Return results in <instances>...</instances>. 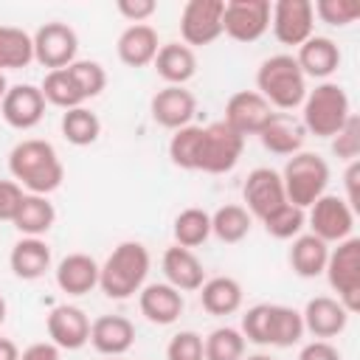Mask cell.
I'll return each instance as SVG.
<instances>
[{
	"mask_svg": "<svg viewBox=\"0 0 360 360\" xmlns=\"http://www.w3.org/2000/svg\"><path fill=\"white\" fill-rule=\"evenodd\" d=\"M8 174L11 180L25 188V194L48 197L65 180V166L53 149V143L42 138H25L11 146L8 152Z\"/></svg>",
	"mask_w": 360,
	"mask_h": 360,
	"instance_id": "6da1fadb",
	"label": "cell"
},
{
	"mask_svg": "<svg viewBox=\"0 0 360 360\" xmlns=\"http://www.w3.org/2000/svg\"><path fill=\"white\" fill-rule=\"evenodd\" d=\"M149 264H152V259H149L146 245H141L135 239L115 245L112 253L104 259V264H98L101 292L112 301H127V298L138 295L141 287L146 284Z\"/></svg>",
	"mask_w": 360,
	"mask_h": 360,
	"instance_id": "7a4b0ae2",
	"label": "cell"
},
{
	"mask_svg": "<svg viewBox=\"0 0 360 360\" xmlns=\"http://www.w3.org/2000/svg\"><path fill=\"white\" fill-rule=\"evenodd\" d=\"M256 93L278 112H290L307 98V76L292 53H276L256 70Z\"/></svg>",
	"mask_w": 360,
	"mask_h": 360,
	"instance_id": "3957f363",
	"label": "cell"
},
{
	"mask_svg": "<svg viewBox=\"0 0 360 360\" xmlns=\"http://www.w3.org/2000/svg\"><path fill=\"white\" fill-rule=\"evenodd\" d=\"M301 107H304L301 124L307 135H315V138H332L352 115L349 93L338 82H321L315 90H307V98Z\"/></svg>",
	"mask_w": 360,
	"mask_h": 360,
	"instance_id": "277c9868",
	"label": "cell"
},
{
	"mask_svg": "<svg viewBox=\"0 0 360 360\" xmlns=\"http://www.w3.org/2000/svg\"><path fill=\"white\" fill-rule=\"evenodd\" d=\"M281 174V183H284V194H287V202L298 205V208H309L318 197L326 194V186H329V163L315 155V152H295L287 158L284 163V172Z\"/></svg>",
	"mask_w": 360,
	"mask_h": 360,
	"instance_id": "5b68a950",
	"label": "cell"
},
{
	"mask_svg": "<svg viewBox=\"0 0 360 360\" xmlns=\"http://www.w3.org/2000/svg\"><path fill=\"white\" fill-rule=\"evenodd\" d=\"M329 287L338 292V301L352 312L360 309V239L349 236L338 242V248L329 250L326 267H323Z\"/></svg>",
	"mask_w": 360,
	"mask_h": 360,
	"instance_id": "8992f818",
	"label": "cell"
},
{
	"mask_svg": "<svg viewBox=\"0 0 360 360\" xmlns=\"http://www.w3.org/2000/svg\"><path fill=\"white\" fill-rule=\"evenodd\" d=\"M245 149V138L231 129L225 121H214L202 127L200 135V152H197V172L205 174H225L231 172Z\"/></svg>",
	"mask_w": 360,
	"mask_h": 360,
	"instance_id": "52a82bcc",
	"label": "cell"
},
{
	"mask_svg": "<svg viewBox=\"0 0 360 360\" xmlns=\"http://www.w3.org/2000/svg\"><path fill=\"white\" fill-rule=\"evenodd\" d=\"M307 225L312 228L318 239L329 242H343L354 231V208L338 197V194H323L307 208Z\"/></svg>",
	"mask_w": 360,
	"mask_h": 360,
	"instance_id": "ba28073f",
	"label": "cell"
},
{
	"mask_svg": "<svg viewBox=\"0 0 360 360\" xmlns=\"http://www.w3.org/2000/svg\"><path fill=\"white\" fill-rule=\"evenodd\" d=\"M34 39V62H39L48 70H62L76 62L79 53V37L68 22L51 20L37 28Z\"/></svg>",
	"mask_w": 360,
	"mask_h": 360,
	"instance_id": "9c48e42d",
	"label": "cell"
},
{
	"mask_svg": "<svg viewBox=\"0 0 360 360\" xmlns=\"http://www.w3.org/2000/svg\"><path fill=\"white\" fill-rule=\"evenodd\" d=\"M270 28V0H228L222 8V34L233 42H256Z\"/></svg>",
	"mask_w": 360,
	"mask_h": 360,
	"instance_id": "30bf717a",
	"label": "cell"
},
{
	"mask_svg": "<svg viewBox=\"0 0 360 360\" xmlns=\"http://www.w3.org/2000/svg\"><path fill=\"white\" fill-rule=\"evenodd\" d=\"M222 8L225 0H188L180 11V37L191 51L197 45H211L222 37Z\"/></svg>",
	"mask_w": 360,
	"mask_h": 360,
	"instance_id": "8fae6325",
	"label": "cell"
},
{
	"mask_svg": "<svg viewBox=\"0 0 360 360\" xmlns=\"http://www.w3.org/2000/svg\"><path fill=\"white\" fill-rule=\"evenodd\" d=\"M270 28L281 45L301 48L315 34V14L309 0H276L270 6Z\"/></svg>",
	"mask_w": 360,
	"mask_h": 360,
	"instance_id": "7c38bea8",
	"label": "cell"
},
{
	"mask_svg": "<svg viewBox=\"0 0 360 360\" xmlns=\"http://www.w3.org/2000/svg\"><path fill=\"white\" fill-rule=\"evenodd\" d=\"M0 115L11 129H34L42 115H45V98L37 84H8L3 101H0Z\"/></svg>",
	"mask_w": 360,
	"mask_h": 360,
	"instance_id": "4fadbf2b",
	"label": "cell"
},
{
	"mask_svg": "<svg viewBox=\"0 0 360 360\" xmlns=\"http://www.w3.org/2000/svg\"><path fill=\"white\" fill-rule=\"evenodd\" d=\"M242 197H245V208L250 217H259L264 219L270 211H276L278 205L287 202V194H284V183H281V174L270 166H259L253 169L248 177H245V186H242Z\"/></svg>",
	"mask_w": 360,
	"mask_h": 360,
	"instance_id": "5bb4252c",
	"label": "cell"
},
{
	"mask_svg": "<svg viewBox=\"0 0 360 360\" xmlns=\"http://www.w3.org/2000/svg\"><path fill=\"white\" fill-rule=\"evenodd\" d=\"M149 112L152 121L163 129H183L191 124L194 112H197V98L191 90L177 87V84H166L163 90H158L149 101Z\"/></svg>",
	"mask_w": 360,
	"mask_h": 360,
	"instance_id": "9a60e30c",
	"label": "cell"
},
{
	"mask_svg": "<svg viewBox=\"0 0 360 360\" xmlns=\"http://www.w3.org/2000/svg\"><path fill=\"white\" fill-rule=\"evenodd\" d=\"M273 107L256 93V90H239V93H233L231 98H228V104H225V124L231 127V129H236L242 138H248V135H259L262 132V127L273 118Z\"/></svg>",
	"mask_w": 360,
	"mask_h": 360,
	"instance_id": "2e32d148",
	"label": "cell"
},
{
	"mask_svg": "<svg viewBox=\"0 0 360 360\" xmlns=\"http://www.w3.org/2000/svg\"><path fill=\"white\" fill-rule=\"evenodd\" d=\"M48 338L53 346L76 352L84 343H90V318L84 315V309L73 307V304H59L48 312Z\"/></svg>",
	"mask_w": 360,
	"mask_h": 360,
	"instance_id": "e0dca14e",
	"label": "cell"
},
{
	"mask_svg": "<svg viewBox=\"0 0 360 360\" xmlns=\"http://www.w3.org/2000/svg\"><path fill=\"white\" fill-rule=\"evenodd\" d=\"M301 318H304V332L315 335L318 340H329V338H338L346 329L349 309L332 295H315V298L307 301Z\"/></svg>",
	"mask_w": 360,
	"mask_h": 360,
	"instance_id": "ac0fdd59",
	"label": "cell"
},
{
	"mask_svg": "<svg viewBox=\"0 0 360 360\" xmlns=\"http://www.w3.org/2000/svg\"><path fill=\"white\" fill-rule=\"evenodd\" d=\"M138 307H141V315L149 321V323H158V326H169L174 323L180 315H183V292L174 290L172 284L166 281H155V284H143L141 292H138Z\"/></svg>",
	"mask_w": 360,
	"mask_h": 360,
	"instance_id": "d6986e66",
	"label": "cell"
},
{
	"mask_svg": "<svg viewBox=\"0 0 360 360\" xmlns=\"http://www.w3.org/2000/svg\"><path fill=\"white\" fill-rule=\"evenodd\" d=\"M90 343L104 357H121L135 343V323L124 315H98L90 321Z\"/></svg>",
	"mask_w": 360,
	"mask_h": 360,
	"instance_id": "ffe728a7",
	"label": "cell"
},
{
	"mask_svg": "<svg viewBox=\"0 0 360 360\" xmlns=\"http://www.w3.org/2000/svg\"><path fill=\"white\" fill-rule=\"evenodd\" d=\"M160 267H163L166 284H172L180 292H194L205 281V267L197 259V253L188 250V248H180V245L166 248V253L160 259Z\"/></svg>",
	"mask_w": 360,
	"mask_h": 360,
	"instance_id": "44dd1931",
	"label": "cell"
},
{
	"mask_svg": "<svg viewBox=\"0 0 360 360\" xmlns=\"http://www.w3.org/2000/svg\"><path fill=\"white\" fill-rule=\"evenodd\" d=\"M115 51H118V59L127 65V68H146L155 62L158 51H160V39H158V31L149 25V22H135V25H127L115 42Z\"/></svg>",
	"mask_w": 360,
	"mask_h": 360,
	"instance_id": "7402d4cb",
	"label": "cell"
},
{
	"mask_svg": "<svg viewBox=\"0 0 360 360\" xmlns=\"http://www.w3.org/2000/svg\"><path fill=\"white\" fill-rule=\"evenodd\" d=\"M259 141L267 152L290 158V155L301 152V146L307 141V129L298 118H292V112H273V118L262 127Z\"/></svg>",
	"mask_w": 360,
	"mask_h": 360,
	"instance_id": "603a6c76",
	"label": "cell"
},
{
	"mask_svg": "<svg viewBox=\"0 0 360 360\" xmlns=\"http://www.w3.org/2000/svg\"><path fill=\"white\" fill-rule=\"evenodd\" d=\"M295 62L307 79H329L340 68V48L329 37L312 34L295 53Z\"/></svg>",
	"mask_w": 360,
	"mask_h": 360,
	"instance_id": "cb8c5ba5",
	"label": "cell"
},
{
	"mask_svg": "<svg viewBox=\"0 0 360 360\" xmlns=\"http://www.w3.org/2000/svg\"><path fill=\"white\" fill-rule=\"evenodd\" d=\"M11 273L22 281H37L51 270V248L42 236H22L8 253Z\"/></svg>",
	"mask_w": 360,
	"mask_h": 360,
	"instance_id": "d4e9b609",
	"label": "cell"
},
{
	"mask_svg": "<svg viewBox=\"0 0 360 360\" xmlns=\"http://www.w3.org/2000/svg\"><path fill=\"white\" fill-rule=\"evenodd\" d=\"M56 287L68 295H87L98 287V262L87 253H68L56 264Z\"/></svg>",
	"mask_w": 360,
	"mask_h": 360,
	"instance_id": "484cf974",
	"label": "cell"
},
{
	"mask_svg": "<svg viewBox=\"0 0 360 360\" xmlns=\"http://www.w3.org/2000/svg\"><path fill=\"white\" fill-rule=\"evenodd\" d=\"M152 65H155L158 76L166 84L183 87L197 73V53L188 45H183V42H166V45H160V51H158Z\"/></svg>",
	"mask_w": 360,
	"mask_h": 360,
	"instance_id": "4316f807",
	"label": "cell"
},
{
	"mask_svg": "<svg viewBox=\"0 0 360 360\" xmlns=\"http://www.w3.org/2000/svg\"><path fill=\"white\" fill-rule=\"evenodd\" d=\"M53 222H56V208L42 194H22L17 214L11 219V225L22 236H45L53 228Z\"/></svg>",
	"mask_w": 360,
	"mask_h": 360,
	"instance_id": "83f0119b",
	"label": "cell"
},
{
	"mask_svg": "<svg viewBox=\"0 0 360 360\" xmlns=\"http://www.w3.org/2000/svg\"><path fill=\"white\" fill-rule=\"evenodd\" d=\"M242 284L233 276H214L205 278L200 287V304L208 315H233L242 307Z\"/></svg>",
	"mask_w": 360,
	"mask_h": 360,
	"instance_id": "f1b7e54d",
	"label": "cell"
},
{
	"mask_svg": "<svg viewBox=\"0 0 360 360\" xmlns=\"http://www.w3.org/2000/svg\"><path fill=\"white\" fill-rule=\"evenodd\" d=\"M329 259V245L318 239L315 233H298L290 248V267L301 278H318L326 267Z\"/></svg>",
	"mask_w": 360,
	"mask_h": 360,
	"instance_id": "f546056e",
	"label": "cell"
},
{
	"mask_svg": "<svg viewBox=\"0 0 360 360\" xmlns=\"http://www.w3.org/2000/svg\"><path fill=\"white\" fill-rule=\"evenodd\" d=\"M304 338V318L298 309L287 304H270V318H267V346L290 349Z\"/></svg>",
	"mask_w": 360,
	"mask_h": 360,
	"instance_id": "4dcf8cb0",
	"label": "cell"
},
{
	"mask_svg": "<svg viewBox=\"0 0 360 360\" xmlns=\"http://www.w3.org/2000/svg\"><path fill=\"white\" fill-rule=\"evenodd\" d=\"M250 225H253V217H250L248 208L239 205V202L219 205V208L211 214V233H214L219 242H225V245L242 242V239L250 233Z\"/></svg>",
	"mask_w": 360,
	"mask_h": 360,
	"instance_id": "1f68e13d",
	"label": "cell"
},
{
	"mask_svg": "<svg viewBox=\"0 0 360 360\" xmlns=\"http://www.w3.org/2000/svg\"><path fill=\"white\" fill-rule=\"evenodd\" d=\"M34 62V39L28 31L14 25H0V73L20 70Z\"/></svg>",
	"mask_w": 360,
	"mask_h": 360,
	"instance_id": "d6a6232c",
	"label": "cell"
},
{
	"mask_svg": "<svg viewBox=\"0 0 360 360\" xmlns=\"http://www.w3.org/2000/svg\"><path fill=\"white\" fill-rule=\"evenodd\" d=\"M62 135L68 143L73 146H90L98 141L101 135V121L93 110H87L84 104L82 107H73V110H65L62 112Z\"/></svg>",
	"mask_w": 360,
	"mask_h": 360,
	"instance_id": "836d02e7",
	"label": "cell"
},
{
	"mask_svg": "<svg viewBox=\"0 0 360 360\" xmlns=\"http://www.w3.org/2000/svg\"><path fill=\"white\" fill-rule=\"evenodd\" d=\"M172 233H174V245L180 248H188V250L200 248L211 236V214L202 208H183L174 217Z\"/></svg>",
	"mask_w": 360,
	"mask_h": 360,
	"instance_id": "e575fe53",
	"label": "cell"
},
{
	"mask_svg": "<svg viewBox=\"0 0 360 360\" xmlns=\"http://www.w3.org/2000/svg\"><path fill=\"white\" fill-rule=\"evenodd\" d=\"M39 90H42L45 104H53L59 110H73V107H82L84 104V96L79 93V87H76L73 76L68 73V68L48 70L45 79H42V84H39Z\"/></svg>",
	"mask_w": 360,
	"mask_h": 360,
	"instance_id": "d590c367",
	"label": "cell"
},
{
	"mask_svg": "<svg viewBox=\"0 0 360 360\" xmlns=\"http://www.w3.org/2000/svg\"><path fill=\"white\" fill-rule=\"evenodd\" d=\"M205 360H242L245 357V338L233 326H217L202 340Z\"/></svg>",
	"mask_w": 360,
	"mask_h": 360,
	"instance_id": "8d00e7d4",
	"label": "cell"
},
{
	"mask_svg": "<svg viewBox=\"0 0 360 360\" xmlns=\"http://www.w3.org/2000/svg\"><path fill=\"white\" fill-rule=\"evenodd\" d=\"M262 225L273 239H295L307 225V211L292 205V202H284L276 211H270L262 219Z\"/></svg>",
	"mask_w": 360,
	"mask_h": 360,
	"instance_id": "74e56055",
	"label": "cell"
},
{
	"mask_svg": "<svg viewBox=\"0 0 360 360\" xmlns=\"http://www.w3.org/2000/svg\"><path fill=\"white\" fill-rule=\"evenodd\" d=\"M200 135H202V127L197 124H188L183 129H174L172 141H169V158L177 169H186V172H197V152H200Z\"/></svg>",
	"mask_w": 360,
	"mask_h": 360,
	"instance_id": "f35d334b",
	"label": "cell"
},
{
	"mask_svg": "<svg viewBox=\"0 0 360 360\" xmlns=\"http://www.w3.org/2000/svg\"><path fill=\"white\" fill-rule=\"evenodd\" d=\"M68 73L73 76L79 93L87 98H96L101 96V90L107 87V70L96 62V59H76L73 65H68Z\"/></svg>",
	"mask_w": 360,
	"mask_h": 360,
	"instance_id": "ab89813d",
	"label": "cell"
},
{
	"mask_svg": "<svg viewBox=\"0 0 360 360\" xmlns=\"http://www.w3.org/2000/svg\"><path fill=\"white\" fill-rule=\"evenodd\" d=\"M312 14L332 28H346L360 17V3L357 0H315Z\"/></svg>",
	"mask_w": 360,
	"mask_h": 360,
	"instance_id": "60d3db41",
	"label": "cell"
},
{
	"mask_svg": "<svg viewBox=\"0 0 360 360\" xmlns=\"http://www.w3.org/2000/svg\"><path fill=\"white\" fill-rule=\"evenodd\" d=\"M332 155L340 158V160H346V163L357 160V155H360V118H357L354 112H352V115L346 118V124L332 135Z\"/></svg>",
	"mask_w": 360,
	"mask_h": 360,
	"instance_id": "b9f144b4",
	"label": "cell"
},
{
	"mask_svg": "<svg viewBox=\"0 0 360 360\" xmlns=\"http://www.w3.org/2000/svg\"><path fill=\"white\" fill-rule=\"evenodd\" d=\"M267 318H270V304H256L242 315V338L256 343V346H267Z\"/></svg>",
	"mask_w": 360,
	"mask_h": 360,
	"instance_id": "7bdbcfd3",
	"label": "cell"
},
{
	"mask_svg": "<svg viewBox=\"0 0 360 360\" xmlns=\"http://www.w3.org/2000/svg\"><path fill=\"white\" fill-rule=\"evenodd\" d=\"M166 360H205L202 357V338L191 329L177 332L166 346Z\"/></svg>",
	"mask_w": 360,
	"mask_h": 360,
	"instance_id": "ee69618b",
	"label": "cell"
},
{
	"mask_svg": "<svg viewBox=\"0 0 360 360\" xmlns=\"http://www.w3.org/2000/svg\"><path fill=\"white\" fill-rule=\"evenodd\" d=\"M118 14L129 20V25L135 22H146L155 11H158V3L155 0H118Z\"/></svg>",
	"mask_w": 360,
	"mask_h": 360,
	"instance_id": "f6af8a7d",
	"label": "cell"
},
{
	"mask_svg": "<svg viewBox=\"0 0 360 360\" xmlns=\"http://www.w3.org/2000/svg\"><path fill=\"white\" fill-rule=\"evenodd\" d=\"M22 194H25V191H22L14 180H0V219H8V222L14 219Z\"/></svg>",
	"mask_w": 360,
	"mask_h": 360,
	"instance_id": "bcb514c9",
	"label": "cell"
},
{
	"mask_svg": "<svg viewBox=\"0 0 360 360\" xmlns=\"http://www.w3.org/2000/svg\"><path fill=\"white\" fill-rule=\"evenodd\" d=\"M298 360H343V357L329 340H312V343H307L301 349Z\"/></svg>",
	"mask_w": 360,
	"mask_h": 360,
	"instance_id": "7dc6e473",
	"label": "cell"
},
{
	"mask_svg": "<svg viewBox=\"0 0 360 360\" xmlns=\"http://www.w3.org/2000/svg\"><path fill=\"white\" fill-rule=\"evenodd\" d=\"M20 360H59V346H53L51 340L31 343L28 349L20 352Z\"/></svg>",
	"mask_w": 360,
	"mask_h": 360,
	"instance_id": "c3c4849f",
	"label": "cell"
},
{
	"mask_svg": "<svg viewBox=\"0 0 360 360\" xmlns=\"http://www.w3.org/2000/svg\"><path fill=\"white\" fill-rule=\"evenodd\" d=\"M357 180H360V160H352V163L346 166V172H343V183H346V197H343V200H346L352 208H357V202H360Z\"/></svg>",
	"mask_w": 360,
	"mask_h": 360,
	"instance_id": "681fc988",
	"label": "cell"
},
{
	"mask_svg": "<svg viewBox=\"0 0 360 360\" xmlns=\"http://www.w3.org/2000/svg\"><path fill=\"white\" fill-rule=\"evenodd\" d=\"M0 360H20V349L14 340L0 338Z\"/></svg>",
	"mask_w": 360,
	"mask_h": 360,
	"instance_id": "f907efd6",
	"label": "cell"
},
{
	"mask_svg": "<svg viewBox=\"0 0 360 360\" xmlns=\"http://www.w3.org/2000/svg\"><path fill=\"white\" fill-rule=\"evenodd\" d=\"M6 315H8V307H6V298L0 295V326L6 323Z\"/></svg>",
	"mask_w": 360,
	"mask_h": 360,
	"instance_id": "816d5d0a",
	"label": "cell"
},
{
	"mask_svg": "<svg viewBox=\"0 0 360 360\" xmlns=\"http://www.w3.org/2000/svg\"><path fill=\"white\" fill-rule=\"evenodd\" d=\"M6 90H8V82H6V73H0V101H3Z\"/></svg>",
	"mask_w": 360,
	"mask_h": 360,
	"instance_id": "f5cc1de1",
	"label": "cell"
},
{
	"mask_svg": "<svg viewBox=\"0 0 360 360\" xmlns=\"http://www.w3.org/2000/svg\"><path fill=\"white\" fill-rule=\"evenodd\" d=\"M242 360H273V357H270V354H262V352H259V354H248V357H242Z\"/></svg>",
	"mask_w": 360,
	"mask_h": 360,
	"instance_id": "db71d44e",
	"label": "cell"
},
{
	"mask_svg": "<svg viewBox=\"0 0 360 360\" xmlns=\"http://www.w3.org/2000/svg\"><path fill=\"white\" fill-rule=\"evenodd\" d=\"M107 360H121V357H107Z\"/></svg>",
	"mask_w": 360,
	"mask_h": 360,
	"instance_id": "11a10c76",
	"label": "cell"
}]
</instances>
